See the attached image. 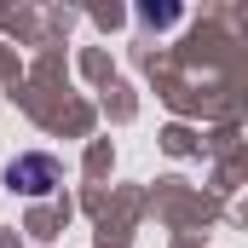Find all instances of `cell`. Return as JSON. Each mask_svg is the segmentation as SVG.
I'll list each match as a JSON object with an SVG mask.
<instances>
[{"instance_id":"cell-1","label":"cell","mask_w":248,"mask_h":248,"mask_svg":"<svg viewBox=\"0 0 248 248\" xmlns=\"http://www.w3.org/2000/svg\"><path fill=\"white\" fill-rule=\"evenodd\" d=\"M58 179H63V173H58V162H52V156H41V150L17 156V162L6 168V185H12V190H23V196H46Z\"/></svg>"}]
</instances>
